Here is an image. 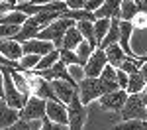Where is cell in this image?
<instances>
[{
    "label": "cell",
    "instance_id": "obj_1",
    "mask_svg": "<svg viewBox=\"0 0 147 130\" xmlns=\"http://www.w3.org/2000/svg\"><path fill=\"white\" fill-rule=\"evenodd\" d=\"M75 22H71V20H65V18H59L55 22H51L47 28H43L35 39H41V42H49V44H53L57 51H61V46H63V35L67 32L69 28H73Z\"/></svg>",
    "mask_w": 147,
    "mask_h": 130
},
{
    "label": "cell",
    "instance_id": "obj_2",
    "mask_svg": "<svg viewBox=\"0 0 147 130\" xmlns=\"http://www.w3.org/2000/svg\"><path fill=\"white\" fill-rule=\"evenodd\" d=\"M86 120H88V106L82 105L79 93H75L71 103L67 105V126L69 130H84Z\"/></svg>",
    "mask_w": 147,
    "mask_h": 130
},
{
    "label": "cell",
    "instance_id": "obj_3",
    "mask_svg": "<svg viewBox=\"0 0 147 130\" xmlns=\"http://www.w3.org/2000/svg\"><path fill=\"white\" fill-rule=\"evenodd\" d=\"M120 120L127 122V120H147V110L143 103H141V97L139 95H127V101H125L124 108L120 110Z\"/></svg>",
    "mask_w": 147,
    "mask_h": 130
},
{
    "label": "cell",
    "instance_id": "obj_4",
    "mask_svg": "<svg viewBox=\"0 0 147 130\" xmlns=\"http://www.w3.org/2000/svg\"><path fill=\"white\" fill-rule=\"evenodd\" d=\"M77 93H79V99L84 106H88L90 103L98 101L102 95H104V89L98 79H82V81L77 85Z\"/></svg>",
    "mask_w": 147,
    "mask_h": 130
},
{
    "label": "cell",
    "instance_id": "obj_5",
    "mask_svg": "<svg viewBox=\"0 0 147 130\" xmlns=\"http://www.w3.org/2000/svg\"><path fill=\"white\" fill-rule=\"evenodd\" d=\"M43 118H45V101L37 97H30L24 108L20 110V120L32 122V120H43Z\"/></svg>",
    "mask_w": 147,
    "mask_h": 130
},
{
    "label": "cell",
    "instance_id": "obj_6",
    "mask_svg": "<svg viewBox=\"0 0 147 130\" xmlns=\"http://www.w3.org/2000/svg\"><path fill=\"white\" fill-rule=\"evenodd\" d=\"M125 101H127V93L122 91V89L112 91V93H106L98 99L102 110H110V112H118V114H120V110L124 108Z\"/></svg>",
    "mask_w": 147,
    "mask_h": 130
},
{
    "label": "cell",
    "instance_id": "obj_7",
    "mask_svg": "<svg viewBox=\"0 0 147 130\" xmlns=\"http://www.w3.org/2000/svg\"><path fill=\"white\" fill-rule=\"evenodd\" d=\"M106 65H108V63H106L104 51H102V49H94L92 55H90V59H88L86 65L82 67V69H84V77H86V79H98Z\"/></svg>",
    "mask_w": 147,
    "mask_h": 130
},
{
    "label": "cell",
    "instance_id": "obj_8",
    "mask_svg": "<svg viewBox=\"0 0 147 130\" xmlns=\"http://www.w3.org/2000/svg\"><path fill=\"white\" fill-rule=\"evenodd\" d=\"M45 118L57 126H67V106L61 103H45Z\"/></svg>",
    "mask_w": 147,
    "mask_h": 130
},
{
    "label": "cell",
    "instance_id": "obj_9",
    "mask_svg": "<svg viewBox=\"0 0 147 130\" xmlns=\"http://www.w3.org/2000/svg\"><path fill=\"white\" fill-rule=\"evenodd\" d=\"M41 30H43V28L35 22V18L32 16V18H28V20H26V22L20 26V30H18V34H16V37H14V42L24 44V42L35 39V37H37V34H39Z\"/></svg>",
    "mask_w": 147,
    "mask_h": 130
},
{
    "label": "cell",
    "instance_id": "obj_10",
    "mask_svg": "<svg viewBox=\"0 0 147 130\" xmlns=\"http://www.w3.org/2000/svg\"><path fill=\"white\" fill-rule=\"evenodd\" d=\"M55 47L49 42H41V39H30L22 44V53L24 55H37V57H45L47 53H51Z\"/></svg>",
    "mask_w": 147,
    "mask_h": 130
},
{
    "label": "cell",
    "instance_id": "obj_11",
    "mask_svg": "<svg viewBox=\"0 0 147 130\" xmlns=\"http://www.w3.org/2000/svg\"><path fill=\"white\" fill-rule=\"evenodd\" d=\"M131 35H134V26H131L129 22H120V37H118V46L122 47V51H124L129 59L137 57L136 53H134V49H131Z\"/></svg>",
    "mask_w": 147,
    "mask_h": 130
},
{
    "label": "cell",
    "instance_id": "obj_12",
    "mask_svg": "<svg viewBox=\"0 0 147 130\" xmlns=\"http://www.w3.org/2000/svg\"><path fill=\"white\" fill-rule=\"evenodd\" d=\"M51 89H53V93H55L57 101H59L61 105H65V106L71 103L73 95L77 93V87L71 85V83H67V81H51Z\"/></svg>",
    "mask_w": 147,
    "mask_h": 130
},
{
    "label": "cell",
    "instance_id": "obj_13",
    "mask_svg": "<svg viewBox=\"0 0 147 130\" xmlns=\"http://www.w3.org/2000/svg\"><path fill=\"white\" fill-rule=\"evenodd\" d=\"M114 18H120V2L118 0L102 2V6L94 12V20H114Z\"/></svg>",
    "mask_w": 147,
    "mask_h": 130
},
{
    "label": "cell",
    "instance_id": "obj_14",
    "mask_svg": "<svg viewBox=\"0 0 147 130\" xmlns=\"http://www.w3.org/2000/svg\"><path fill=\"white\" fill-rule=\"evenodd\" d=\"M0 55L6 57L8 61L18 63V59L24 55L22 53V44H18V42H14V39H4V42H0Z\"/></svg>",
    "mask_w": 147,
    "mask_h": 130
},
{
    "label": "cell",
    "instance_id": "obj_15",
    "mask_svg": "<svg viewBox=\"0 0 147 130\" xmlns=\"http://www.w3.org/2000/svg\"><path fill=\"white\" fill-rule=\"evenodd\" d=\"M18 120H20V112L10 108L4 101H0V130L10 128L12 124H16Z\"/></svg>",
    "mask_w": 147,
    "mask_h": 130
},
{
    "label": "cell",
    "instance_id": "obj_16",
    "mask_svg": "<svg viewBox=\"0 0 147 130\" xmlns=\"http://www.w3.org/2000/svg\"><path fill=\"white\" fill-rule=\"evenodd\" d=\"M98 81H100L102 89H104V95L120 89V87H118V79H116V69L110 67V65L104 67V71L100 73V77H98Z\"/></svg>",
    "mask_w": 147,
    "mask_h": 130
},
{
    "label": "cell",
    "instance_id": "obj_17",
    "mask_svg": "<svg viewBox=\"0 0 147 130\" xmlns=\"http://www.w3.org/2000/svg\"><path fill=\"white\" fill-rule=\"evenodd\" d=\"M104 55H106V63H108L110 67H114V69H120V65L127 59V55L122 51V47L118 46V44L106 47V49H104Z\"/></svg>",
    "mask_w": 147,
    "mask_h": 130
},
{
    "label": "cell",
    "instance_id": "obj_18",
    "mask_svg": "<svg viewBox=\"0 0 147 130\" xmlns=\"http://www.w3.org/2000/svg\"><path fill=\"white\" fill-rule=\"evenodd\" d=\"M118 37H120V20L118 18H114V20H110V28H108V34H106V37L102 39V44L98 46V49H106V47L110 46H116L118 44Z\"/></svg>",
    "mask_w": 147,
    "mask_h": 130
},
{
    "label": "cell",
    "instance_id": "obj_19",
    "mask_svg": "<svg viewBox=\"0 0 147 130\" xmlns=\"http://www.w3.org/2000/svg\"><path fill=\"white\" fill-rule=\"evenodd\" d=\"M8 73H10V79H12V83H14V87H16L26 99H30V85H28V79H26L24 71H20V69H8Z\"/></svg>",
    "mask_w": 147,
    "mask_h": 130
},
{
    "label": "cell",
    "instance_id": "obj_20",
    "mask_svg": "<svg viewBox=\"0 0 147 130\" xmlns=\"http://www.w3.org/2000/svg\"><path fill=\"white\" fill-rule=\"evenodd\" d=\"M80 42H82V37H80L79 30L73 26V28H69L67 32H65V35H63V46H61V49H65V51H75V49L79 47Z\"/></svg>",
    "mask_w": 147,
    "mask_h": 130
},
{
    "label": "cell",
    "instance_id": "obj_21",
    "mask_svg": "<svg viewBox=\"0 0 147 130\" xmlns=\"http://www.w3.org/2000/svg\"><path fill=\"white\" fill-rule=\"evenodd\" d=\"M92 24L94 22H79V24H75V28L79 30L82 42H86L92 49H96L98 46H96V42H94V28H92Z\"/></svg>",
    "mask_w": 147,
    "mask_h": 130
},
{
    "label": "cell",
    "instance_id": "obj_22",
    "mask_svg": "<svg viewBox=\"0 0 147 130\" xmlns=\"http://www.w3.org/2000/svg\"><path fill=\"white\" fill-rule=\"evenodd\" d=\"M137 14V4L134 0H124L120 2V22H131Z\"/></svg>",
    "mask_w": 147,
    "mask_h": 130
},
{
    "label": "cell",
    "instance_id": "obj_23",
    "mask_svg": "<svg viewBox=\"0 0 147 130\" xmlns=\"http://www.w3.org/2000/svg\"><path fill=\"white\" fill-rule=\"evenodd\" d=\"M26 20H28V18L24 16L22 12L14 10V12H8V14L0 16V26H14V28H20Z\"/></svg>",
    "mask_w": 147,
    "mask_h": 130
},
{
    "label": "cell",
    "instance_id": "obj_24",
    "mask_svg": "<svg viewBox=\"0 0 147 130\" xmlns=\"http://www.w3.org/2000/svg\"><path fill=\"white\" fill-rule=\"evenodd\" d=\"M143 87H145V81L141 79V75H139V71H137V73H134V75L127 77L125 93H127V95H139L141 91H143Z\"/></svg>",
    "mask_w": 147,
    "mask_h": 130
},
{
    "label": "cell",
    "instance_id": "obj_25",
    "mask_svg": "<svg viewBox=\"0 0 147 130\" xmlns=\"http://www.w3.org/2000/svg\"><path fill=\"white\" fill-rule=\"evenodd\" d=\"M92 28H94V42H96V46H100L102 39L106 37V34H108L110 20H94ZM96 49H98V47H96Z\"/></svg>",
    "mask_w": 147,
    "mask_h": 130
},
{
    "label": "cell",
    "instance_id": "obj_26",
    "mask_svg": "<svg viewBox=\"0 0 147 130\" xmlns=\"http://www.w3.org/2000/svg\"><path fill=\"white\" fill-rule=\"evenodd\" d=\"M92 51H94V49H92L86 42H80V44H79V47L75 49V55H77V59H79V65H80V67H84V65H86V61L90 59Z\"/></svg>",
    "mask_w": 147,
    "mask_h": 130
},
{
    "label": "cell",
    "instance_id": "obj_27",
    "mask_svg": "<svg viewBox=\"0 0 147 130\" xmlns=\"http://www.w3.org/2000/svg\"><path fill=\"white\" fill-rule=\"evenodd\" d=\"M57 61H59V51H57V49H53L51 53H47L45 57L39 59V63H37V67H35L34 71H47V69H51Z\"/></svg>",
    "mask_w": 147,
    "mask_h": 130
},
{
    "label": "cell",
    "instance_id": "obj_28",
    "mask_svg": "<svg viewBox=\"0 0 147 130\" xmlns=\"http://www.w3.org/2000/svg\"><path fill=\"white\" fill-rule=\"evenodd\" d=\"M39 59L41 57H37V55H22L18 59V67H20V71H34L39 63Z\"/></svg>",
    "mask_w": 147,
    "mask_h": 130
},
{
    "label": "cell",
    "instance_id": "obj_29",
    "mask_svg": "<svg viewBox=\"0 0 147 130\" xmlns=\"http://www.w3.org/2000/svg\"><path fill=\"white\" fill-rule=\"evenodd\" d=\"M143 122L141 120H127V122H118L110 130H141Z\"/></svg>",
    "mask_w": 147,
    "mask_h": 130
},
{
    "label": "cell",
    "instance_id": "obj_30",
    "mask_svg": "<svg viewBox=\"0 0 147 130\" xmlns=\"http://www.w3.org/2000/svg\"><path fill=\"white\" fill-rule=\"evenodd\" d=\"M67 71H69V77L73 79L75 85H79L82 79H86V77H84V69L79 67V65H71V67H67Z\"/></svg>",
    "mask_w": 147,
    "mask_h": 130
},
{
    "label": "cell",
    "instance_id": "obj_31",
    "mask_svg": "<svg viewBox=\"0 0 147 130\" xmlns=\"http://www.w3.org/2000/svg\"><path fill=\"white\" fill-rule=\"evenodd\" d=\"M131 26H134V30H147V14H141V12H137L136 18L131 20Z\"/></svg>",
    "mask_w": 147,
    "mask_h": 130
},
{
    "label": "cell",
    "instance_id": "obj_32",
    "mask_svg": "<svg viewBox=\"0 0 147 130\" xmlns=\"http://www.w3.org/2000/svg\"><path fill=\"white\" fill-rule=\"evenodd\" d=\"M100 6H102L100 0H84V8H82V10H86V12H90V14H94V12L98 10Z\"/></svg>",
    "mask_w": 147,
    "mask_h": 130
},
{
    "label": "cell",
    "instance_id": "obj_33",
    "mask_svg": "<svg viewBox=\"0 0 147 130\" xmlns=\"http://www.w3.org/2000/svg\"><path fill=\"white\" fill-rule=\"evenodd\" d=\"M116 79H118V87H120L122 91H125V87H127V75H125L124 71L116 69Z\"/></svg>",
    "mask_w": 147,
    "mask_h": 130
},
{
    "label": "cell",
    "instance_id": "obj_34",
    "mask_svg": "<svg viewBox=\"0 0 147 130\" xmlns=\"http://www.w3.org/2000/svg\"><path fill=\"white\" fill-rule=\"evenodd\" d=\"M14 10H16V2H6V0L0 2V16L8 14V12H14Z\"/></svg>",
    "mask_w": 147,
    "mask_h": 130
},
{
    "label": "cell",
    "instance_id": "obj_35",
    "mask_svg": "<svg viewBox=\"0 0 147 130\" xmlns=\"http://www.w3.org/2000/svg\"><path fill=\"white\" fill-rule=\"evenodd\" d=\"M67 10H82L84 8V0H65Z\"/></svg>",
    "mask_w": 147,
    "mask_h": 130
},
{
    "label": "cell",
    "instance_id": "obj_36",
    "mask_svg": "<svg viewBox=\"0 0 147 130\" xmlns=\"http://www.w3.org/2000/svg\"><path fill=\"white\" fill-rule=\"evenodd\" d=\"M39 130H63V126H57V124H53V122H49L47 118H43V120H41V128Z\"/></svg>",
    "mask_w": 147,
    "mask_h": 130
},
{
    "label": "cell",
    "instance_id": "obj_37",
    "mask_svg": "<svg viewBox=\"0 0 147 130\" xmlns=\"http://www.w3.org/2000/svg\"><path fill=\"white\" fill-rule=\"evenodd\" d=\"M6 130H30V128H28V122H24V120H18L16 124H12L10 128H6Z\"/></svg>",
    "mask_w": 147,
    "mask_h": 130
},
{
    "label": "cell",
    "instance_id": "obj_38",
    "mask_svg": "<svg viewBox=\"0 0 147 130\" xmlns=\"http://www.w3.org/2000/svg\"><path fill=\"white\" fill-rule=\"evenodd\" d=\"M139 75H141V79H143L145 85H147V57H145L143 63H139Z\"/></svg>",
    "mask_w": 147,
    "mask_h": 130
},
{
    "label": "cell",
    "instance_id": "obj_39",
    "mask_svg": "<svg viewBox=\"0 0 147 130\" xmlns=\"http://www.w3.org/2000/svg\"><path fill=\"white\" fill-rule=\"evenodd\" d=\"M28 128L30 130H39L41 128V120H32V122H28Z\"/></svg>",
    "mask_w": 147,
    "mask_h": 130
},
{
    "label": "cell",
    "instance_id": "obj_40",
    "mask_svg": "<svg viewBox=\"0 0 147 130\" xmlns=\"http://www.w3.org/2000/svg\"><path fill=\"white\" fill-rule=\"evenodd\" d=\"M136 4H137V12L147 14V0H143V2H136Z\"/></svg>",
    "mask_w": 147,
    "mask_h": 130
},
{
    "label": "cell",
    "instance_id": "obj_41",
    "mask_svg": "<svg viewBox=\"0 0 147 130\" xmlns=\"http://www.w3.org/2000/svg\"><path fill=\"white\" fill-rule=\"evenodd\" d=\"M139 97H141V103H143V106H145V110H147V85L143 87V91L139 93Z\"/></svg>",
    "mask_w": 147,
    "mask_h": 130
},
{
    "label": "cell",
    "instance_id": "obj_42",
    "mask_svg": "<svg viewBox=\"0 0 147 130\" xmlns=\"http://www.w3.org/2000/svg\"><path fill=\"white\" fill-rule=\"evenodd\" d=\"M4 99V77H2V73H0V101Z\"/></svg>",
    "mask_w": 147,
    "mask_h": 130
},
{
    "label": "cell",
    "instance_id": "obj_43",
    "mask_svg": "<svg viewBox=\"0 0 147 130\" xmlns=\"http://www.w3.org/2000/svg\"><path fill=\"white\" fill-rule=\"evenodd\" d=\"M141 130H147V120L143 122V126H141Z\"/></svg>",
    "mask_w": 147,
    "mask_h": 130
},
{
    "label": "cell",
    "instance_id": "obj_44",
    "mask_svg": "<svg viewBox=\"0 0 147 130\" xmlns=\"http://www.w3.org/2000/svg\"><path fill=\"white\" fill-rule=\"evenodd\" d=\"M145 55H147V53H145Z\"/></svg>",
    "mask_w": 147,
    "mask_h": 130
}]
</instances>
